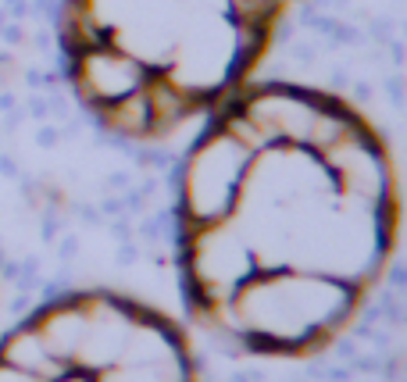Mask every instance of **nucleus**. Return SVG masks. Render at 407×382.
Listing matches in <instances>:
<instances>
[{
  "label": "nucleus",
  "mask_w": 407,
  "mask_h": 382,
  "mask_svg": "<svg viewBox=\"0 0 407 382\" xmlns=\"http://www.w3.org/2000/svg\"><path fill=\"white\" fill-rule=\"evenodd\" d=\"M176 232L193 322L254 357L321 354L397 250L393 154L336 93L243 86L182 161Z\"/></svg>",
  "instance_id": "f257e3e1"
},
{
  "label": "nucleus",
  "mask_w": 407,
  "mask_h": 382,
  "mask_svg": "<svg viewBox=\"0 0 407 382\" xmlns=\"http://www.w3.org/2000/svg\"><path fill=\"white\" fill-rule=\"evenodd\" d=\"M286 8L290 0H64V75L107 133L161 143L250 86Z\"/></svg>",
  "instance_id": "f03ea898"
},
{
  "label": "nucleus",
  "mask_w": 407,
  "mask_h": 382,
  "mask_svg": "<svg viewBox=\"0 0 407 382\" xmlns=\"http://www.w3.org/2000/svg\"><path fill=\"white\" fill-rule=\"evenodd\" d=\"M0 382H200L171 314L115 289H79L0 339Z\"/></svg>",
  "instance_id": "7ed1b4c3"
}]
</instances>
